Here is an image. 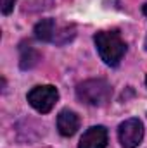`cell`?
Listing matches in <instances>:
<instances>
[{
	"label": "cell",
	"instance_id": "obj_8",
	"mask_svg": "<svg viewBox=\"0 0 147 148\" xmlns=\"http://www.w3.org/2000/svg\"><path fill=\"white\" fill-rule=\"evenodd\" d=\"M40 55L31 47H23L21 48V69H31L38 62Z\"/></svg>",
	"mask_w": 147,
	"mask_h": 148
},
{
	"label": "cell",
	"instance_id": "obj_9",
	"mask_svg": "<svg viewBox=\"0 0 147 148\" xmlns=\"http://www.w3.org/2000/svg\"><path fill=\"white\" fill-rule=\"evenodd\" d=\"M14 2L16 0H2L0 2V9H2V14H10L12 12V9H14Z\"/></svg>",
	"mask_w": 147,
	"mask_h": 148
},
{
	"label": "cell",
	"instance_id": "obj_4",
	"mask_svg": "<svg viewBox=\"0 0 147 148\" xmlns=\"http://www.w3.org/2000/svg\"><path fill=\"white\" fill-rule=\"evenodd\" d=\"M118 136H119V143L123 148H137L142 143V138H144L142 121L137 117L123 121L118 127Z\"/></svg>",
	"mask_w": 147,
	"mask_h": 148
},
{
	"label": "cell",
	"instance_id": "obj_6",
	"mask_svg": "<svg viewBox=\"0 0 147 148\" xmlns=\"http://www.w3.org/2000/svg\"><path fill=\"white\" fill-rule=\"evenodd\" d=\"M80 127V117L76 115V112L69 110V109H64V110L59 112L57 115V129L62 136L69 138L73 136L74 133L78 131Z\"/></svg>",
	"mask_w": 147,
	"mask_h": 148
},
{
	"label": "cell",
	"instance_id": "obj_5",
	"mask_svg": "<svg viewBox=\"0 0 147 148\" xmlns=\"http://www.w3.org/2000/svg\"><path fill=\"white\" fill-rule=\"evenodd\" d=\"M106 145H107V129L104 126H92L83 133L78 148H106Z\"/></svg>",
	"mask_w": 147,
	"mask_h": 148
},
{
	"label": "cell",
	"instance_id": "obj_3",
	"mask_svg": "<svg viewBox=\"0 0 147 148\" xmlns=\"http://www.w3.org/2000/svg\"><path fill=\"white\" fill-rule=\"evenodd\" d=\"M28 102L30 105L40 114H49L54 109V105L59 100V91L52 84H43V86H35L28 93Z\"/></svg>",
	"mask_w": 147,
	"mask_h": 148
},
{
	"label": "cell",
	"instance_id": "obj_11",
	"mask_svg": "<svg viewBox=\"0 0 147 148\" xmlns=\"http://www.w3.org/2000/svg\"><path fill=\"white\" fill-rule=\"evenodd\" d=\"M146 84H147V77H146Z\"/></svg>",
	"mask_w": 147,
	"mask_h": 148
},
{
	"label": "cell",
	"instance_id": "obj_1",
	"mask_svg": "<svg viewBox=\"0 0 147 148\" xmlns=\"http://www.w3.org/2000/svg\"><path fill=\"white\" fill-rule=\"evenodd\" d=\"M94 41L106 66L116 67L126 53V43L118 31H99L95 33Z\"/></svg>",
	"mask_w": 147,
	"mask_h": 148
},
{
	"label": "cell",
	"instance_id": "obj_2",
	"mask_svg": "<svg viewBox=\"0 0 147 148\" xmlns=\"http://www.w3.org/2000/svg\"><path fill=\"white\" fill-rule=\"evenodd\" d=\"M76 97L80 102L87 103V105H94V107H102L106 105L112 97V88L111 84L102 79H87L83 83H80L76 86Z\"/></svg>",
	"mask_w": 147,
	"mask_h": 148
},
{
	"label": "cell",
	"instance_id": "obj_7",
	"mask_svg": "<svg viewBox=\"0 0 147 148\" xmlns=\"http://www.w3.org/2000/svg\"><path fill=\"white\" fill-rule=\"evenodd\" d=\"M33 33H35V38L40 41H45V43L52 41L54 43L55 35H57V24L54 19H42L40 23H37Z\"/></svg>",
	"mask_w": 147,
	"mask_h": 148
},
{
	"label": "cell",
	"instance_id": "obj_10",
	"mask_svg": "<svg viewBox=\"0 0 147 148\" xmlns=\"http://www.w3.org/2000/svg\"><path fill=\"white\" fill-rule=\"evenodd\" d=\"M142 12H144V16H146V17H147V3H146V5H144V7H142Z\"/></svg>",
	"mask_w": 147,
	"mask_h": 148
}]
</instances>
